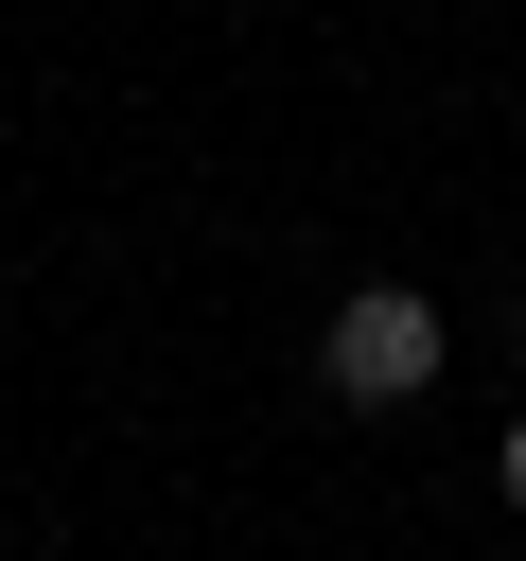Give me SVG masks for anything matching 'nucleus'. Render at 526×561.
Here are the masks:
<instances>
[{"instance_id":"f03ea898","label":"nucleus","mask_w":526,"mask_h":561,"mask_svg":"<svg viewBox=\"0 0 526 561\" xmlns=\"http://www.w3.org/2000/svg\"><path fill=\"white\" fill-rule=\"evenodd\" d=\"M508 508H526V421H508Z\"/></svg>"},{"instance_id":"f257e3e1","label":"nucleus","mask_w":526,"mask_h":561,"mask_svg":"<svg viewBox=\"0 0 526 561\" xmlns=\"http://www.w3.org/2000/svg\"><path fill=\"white\" fill-rule=\"evenodd\" d=\"M316 368H333V403H421L438 386V298L421 280H351L333 333H316Z\"/></svg>"}]
</instances>
